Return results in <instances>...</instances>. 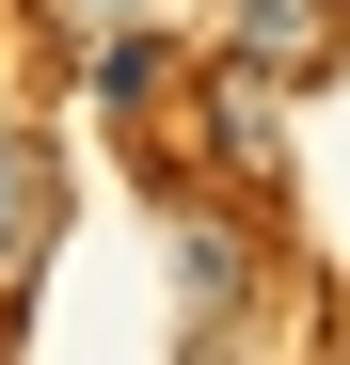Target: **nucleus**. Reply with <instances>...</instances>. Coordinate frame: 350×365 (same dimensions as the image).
I'll use <instances>...</instances> for the list:
<instances>
[{
	"instance_id": "nucleus-7",
	"label": "nucleus",
	"mask_w": 350,
	"mask_h": 365,
	"mask_svg": "<svg viewBox=\"0 0 350 365\" xmlns=\"http://www.w3.org/2000/svg\"><path fill=\"white\" fill-rule=\"evenodd\" d=\"M334 16H350V0H334Z\"/></svg>"
},
{
	"instance_id": "nucleus-5",
	"label": "nucleus",
	"mask_w": 350,
	"mask_h": 365,
	"mask_svg": "<svg viewBox=\"0 0 350 365\" xmlns=\"http://www.w3.org/2000/svg\"><path fill=\"white\" fill-rule=\"evenodd\" d=\"M175 270H191V318H223V302L255 286V255H239L223 222H175Z\"/></svg>"
},
{
	"instance_id": "nucleus-3",
	"label": "nucleus",
	"mask_w": 350,
	"mask_h": 365,
	"mask_svg": "<svg viewBox=\"0 0 350 365\" xmlns=\"http://www.w3.org/2000/svg\"><path fill=\"white\" fill-rule=\"evenodd\" d=\"M48 255V143L0 111V270H32Z\"/></svg>"
},
{
	"instance_id": "nucleus-4",
	"label": "nucleus",
	"mask_w": 350,
	"mask_h": 365,
	"mask_svg": "<svg viewBox=\"0 0 350 365\" xmlns=\"http://www.w3.org/2000/svg\"><path fill=\"white\" fill-rule=\"evenodd\" d=\"M175 80H191L175 32H111V48H96V96H111V111H144V96H175Z\"/></svg>"
},
{
	"instance_id": "nucleus-2",
	"label": "nucleus",
	"mask_w": 350,
	"mask_h": 365,
	"mask_svg": "<svg viewBox=\"0 0 350 365\" xmlns=\"http://www.w3.org/2000/svg\"><path fill=\"white\" fill-rule=\"evenodd\" d=\"M319 48H334V0H223V64L286 80V64H319Z\"/></svg>"
},
{
	"instance_id": "nucleus-6",
	"label": "nucleus",
	"mask_w": 350,
	"mask_h": 365,
	"mask_svg": "<svg viewBox=\"0 0 350 365\" xmlns=\"http://www.w3.org/2000/svg\"><path fill=\"white\" fill-rule=\"evenodd\" d=\"M64 16H128V0H64Z\"/></svg>"
},
{
	"instance_id": "nucleus-1",
	"label": "nucleus",
	"mask_w": 350,
	"mask_h": 365,
	"mask_svg": "<svg viewBox=\"0 0 350 365\" xmlns=\"http://www.w3.org/2000/svg\"><path fill=\"white\" fill-rule=\"evenodd\" d=\"M191 96H207V143H223V175H239V191H271V175H286V111H271V80L207 48V64H191Z\"/></svg>"
}]
</instances>
